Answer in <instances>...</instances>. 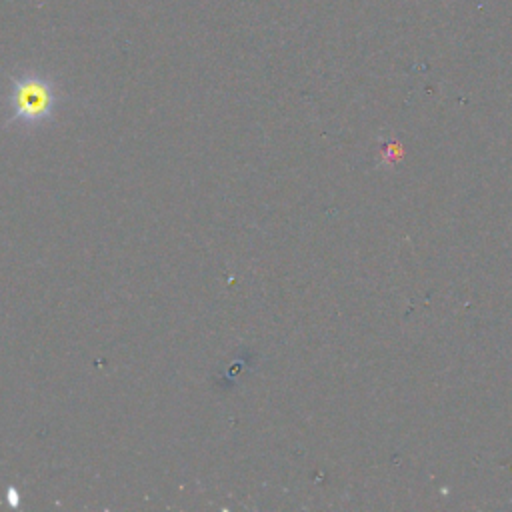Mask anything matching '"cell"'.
<instances>
[{"label": "cell", "mask_w": 512, "mask_h": 512, "mask_svg": "<svg viewBox=\"0 0 512 512\" xmlns=\"http://www.w3.org/2000/svg\"><path fill=\"white\" fill-rule=\"evenodd\" d=\"M58 108V90L42 76H20L12 82L10 110L6 124L36 126L54 116Z\"/></svg>", "instance_id": "1"}]
</instances>
